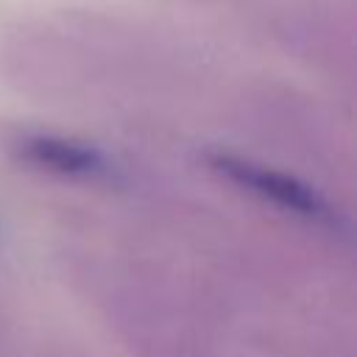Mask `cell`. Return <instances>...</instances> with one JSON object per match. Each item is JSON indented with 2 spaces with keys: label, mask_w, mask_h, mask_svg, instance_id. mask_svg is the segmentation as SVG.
Wrapping results in <instances>:
<instances>
[{
  "label": "cell",
  "mask_w": 357,
  "mask_h": 357,
  "mask_svg": "<svg viewBox=\"0 0 357 357\" xmlns=\"http://www.w3.org/2000/svg\"><path fill=\"white\" fill-rule=\"evenodd\" d=\"M209 162L220 176H226L237 187L248 190L251 195L271 201L279 209H287V212L301 215V218L315 220V223H332L335 220L329 204L310 184L298 181L290 173H282L276 167H268V165H259V162H251V159H243L234 153H212Z\"/></svg>",
  "instance_id": "obj_1"
},
{
  "label": "cell",
  "mask_w": 357,
  "mask_h": 357,
  "mask_svg": "<svg viewBox=\"0 0 357 357\" xmlns=\"http://www.w3.org/2000/svg\"><path fill=\"white\" fill-rule=\"evenodd\" d=\"M20 156L22 162L64 178H103L112 173L109 159L95 145L59 134H31L20 139Z\"/></svg>",
  "instance_id": "obj_2"
}]
</instances>
